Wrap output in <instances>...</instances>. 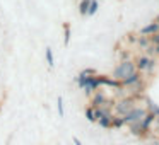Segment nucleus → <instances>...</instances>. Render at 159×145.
I'll list each match as a JSON object with an SVG mask.
<instances>
[{"label":"nucleus","mask_w":159,"mask_h":145,"mask_svg":"<svg viewBox=\"0 0 159 145\" xmlns=\"http://www.w3.org/2000/svg\"><path fill=\"white\" fill-rule=\"evenodd\" d=\"M135 72V65L132 62H123V63H120V67H116L115 68V72H113V79L115 80H123L125 77H128V75H132V73Z\"/></svg>","instance_id":"obj_1"},{"label":"nucleus","mask_w":159,"mask_h":145,"mask_svg":"<svg viewBox=\"0 0 159 145\" xmlns=\"http://www.w3.org/2000/svg\"><path fill=\"white\" fill-rule=\"evenodd\" d=\"M94 116H96V121L103 128H110L111 126V116L104 109H101V108H94Z\"/></svg>","instance_id":"obj_2"},{"label":"nucleus","mask_w":159,"mask_h":145,"mask_svg":"<svg viewBox=\"0 0 159 145\" xmlns=\"http://www.w3.org/2000/svg\"><path fill=\"white\" fill-rule=\"evenodd\" d=\"M142 116H144V111L142 109H132V111H128L121 120H123V123H134V121H140Z\"/></svg>","instance_id":"obj_3"},{"label":"nucleus","mask_w":159,"mask_h":145,"mask_svg":"<svg viewBox=\"0 0 159 145\" xmlns=\"http://www.w3.org/2000/svg\"><path fill=\"white\" fill-rule=\"evenodd\" d=\"M156 33H159V22H151V24L144 26V28L140 29V34H142V36L156 34Z\"/></svg>","instance_id":"obj_4"},{"label":"nucleus","mask_w":159,"mask_h":145,"mask_svg":"<svg viewBox=\"0 0 159 145\" xmlns=\"http://www.w3.org/2000/svg\"><path fill=\"white\" fill-rule=\"evenodd\" d=\"M139 80H140V75H139L137 72H134L132 75H128V77H125L123 80H121V84L123 86H134V84H137Z\"/></svg>","instance_id":"obj_5"},{"label":"nucleus","mask_w":159,"mask_h":145,"mask_svg":"<svg viewBox=\"0 0 159 145\" xmlns=\"http://www.w3.org/2000/svg\"><path fill=\"white\" fill-rule=\"evenodd\" d=\"M103 104H106V97L101 92H98L96 96L93 97V108H99V106H103Z\"/></svg>","instance_id":"obj_6"},{"label":"nucleus","mask_w":159,"mask_h":145,"mask_svg":"<svg viewBox=\"0 0 159 145\" xmlns=\"http://www.w3.org/2000/svg\"><path fill=\"white\" fill-rule=\"evenodd\" d=\"M116 111L121 114H127L128 111H132V106H130V101H123V103H120L116 106Z\"/></svg>","instance_id":"obj_7"},{"label":"nucleus","mask_w":159,"mask_h":145,"mask_svg":"<svg viewBox=\"0 0 159 145\" xmlns=\"http://www.w3.org/2000/svg\"><path fill=\"white\" fill-rule=\"evenodd\" d=\"M149 63H151L149 56H140V58L137 60V68H139V70H147Z\"/></svg>","instance_id":"obj_8"},{"label":"nucleus","mask_w":159,"mask_h":145,"mask_svg":"<svg viewBox=\"0 0 159 145\" xmlns=\"http://www.w3.org/2000/svg\"><path fill=\"white\" fill-rule=\"evenodd\" d=\"M154 118H157V116H154V113L147 114V116L144 118V121H142V125H140V130H147L149 125H151V121H154Z\"/></svg>","instance_id":"obj_9"},{"label":"nucleus","mask_w":159,"mask_h":145,"mask_svg":"<svg viewBox=\"0 0 159 145\" xmlns=\"http://www.w3.org/2000/svg\"><path fill=\"white\" fill-rule=\"evenodd\" d=\"M89 4H91V0H82L79 5V12L80 15H87V9H89Z\"/></svg>","instance_id":"obj_10"},{"label":"nucleus","mask_w":159,"mask_h":145,"mask_svg":"<svg viewBox=\"0 0 159 145\" xmlns=\"http://www.w3.org/2000/svg\"><path fill=\"white\" fill-rule=\"evenodd\" d=\"M98 7H99V4H98L96 0H91L89 9H87V15H94V14L98 12Z\"/></svg>","instance_id":"obj_11"},{"label":"nucleus","mask_w":159,"mask_h":145,"mask_svg":"<svg viewBox=\"0 0 159 145\" xmlns=\"http://www.w3.org/2000/svg\"><path fill=\"white\" fill-rule=\"evenodd\" d=\"M45 55H46V62H48V65L53 67V53H52V48H46L45 50Z\"/></svg>","instance_id":"obj_12"},{"label":"nucleus","mask_w":159,"mask_h":145,"mask_svg":"<svg viewBox=\"0 0 159 145\" xmlns=\"http://www.w3.org/2000/svg\"><path fill=\"white\" fill-rule=\"evenodd\" d=\"M63 31H65V46L69 45V41H70V26L69 24H63Z\"/></svg>","instance_id":"obj_13"},{"label":"nucleus","mask_w":159,"mask_h":145,"mask_svg":"<svg viewBox=\"0 0 159 145\" xmlns=\"http://www.w3.org/2000/svg\"><path fill=\"white\" fill-rule=\"evenodd\" d=\"M86 116L89 121H96V116H94V108H87L86 109Z\"/></svg>","instance_id":"obj_14"},{"label":"nucleus","mask_w":159,"mask_h":145,"mask_svg":"<svg viewBox=\"0 0 159 145\" xmlns=\"http://www.w3.org/2000/svg\"><path fill=\"white\" fill-rule=\"evenodd\" d=\"M139 45H140L142 48H147V46H149V39L144 38V36H140V39H139Z\"/></svg>","instance_id":"obj_15"},{"label":"nucleus","mask_w":159,"mask_h":145,"mask_svg":"<svg viewBox=\"0 0 159 145\" xmlns=\"http://www.w3.org/2000/svg\"><path fill=\"white\" fill-rule=\"evenodd\" d=\"M111 125H113V126H121V125H123V120H121V118H118V120H113V118H111Z\"/></svg>","instance_id":"obj_16"},{"label":"nucleus","mask_w":159,"mask_h":145,"mask_svg":"<svg viewBox=\"0 0 159 145\" xmlns=\"http://www.w3.org/2000/svg\"><path fill=\"white\" fill-rule=\"evenodd\" d=\"M151 43L152 45H159V33H156V34L151 36Z\"/></svg>","instance_id":"obj_17"},{"label":"nucleus","mask_w":159,"mask_h":145,"mask_svg":"<svg viewBox=\"0 0 159 145\" xmlns=\"http://www.w3.org/2000/svg\"><path fill=\"white\" fill-rule=\"evenodd\" d=\"M58 113H60V116H63V104H62V97H58Z\"/></svg>","instance_id":"obj_18"},{"label":"nucleus","mask_w":159,"mask_h":145,"mask_svg":"<svg viewBox=\"0 0 159 145\" xmlns=\"http://www.w3.org/2000/svg\"><path fill=\"white\" fill-rule=\"evenodd\" d=\"M151 109H152V113L159 114V106H156V104H151ZM156 114H154V116H156Z\"/></svg>","instance_id":"obj_19"},{"label":"nucleus","mask_w":159,"mask_h":145,"mask_svg":"<svg viewBox=\"0 0 159 145\" xmlns=\"http://www.w3.org/2000/svg\"><path fill=\"white\" fill-rule=\"evenodd\" d=\"M74 143H75V145H82V143L79 142V138H75V137H74Z\"/></svg>","instance_id":"obj_20"},{"label":"nucleus","mask_w":159,"mask_h":145,"mask_svg":"<svg viewBox=\"0 0 159 145\" xmlns=\"http://www.w3.org/2000/svg\"><path fill=\"white\" fill-rule=\"evenodd\" d=\"M156 53H159V45H156V50H154Z\"/></svg>","instance_id":"obj_21"}]
</instances>
